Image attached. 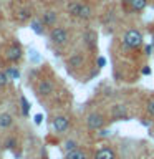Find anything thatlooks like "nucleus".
Here are the masks:
<instances>
[{"label":"nucleus","instance_id":"obj_1","mask_svg":"<svg viewBox=\"0 0 154 159\" xmlns=\"http://www.w3.org/2000/svg\"><path fill=\"white\" fill-rule=\"evenodd\" d=\"M143 33L139 32L138 28H129L126 33L123 35V45L126 48H131V50H138L143 47Z\"/></svg>","mask_w":154,"mask_h":159},{"label":"nucleus","instance_id":"obj_2","mask_svg":"<svg viewBox=\"0 0 154 159\" xmlns=\"http://www.w3.org/2000/svg\"><path fill=\"white\" fill-rule=\"evenodd\" d=\"M70 40V33L65 27H53L50 30V42L53 45H58V47H63L66 45Z\"/></svg>","mask_w":154,"mask_h":159},{"label":"nucleus","instance_id":"obj_3","mask_svg":"<svg viewBox=\"0 0 154 159\" xmlns=\"http://www.w3.org/2000/svg\"><path fill=\"white\" fill-rule=\"evenodd\" d=\"M106 119L101 113H89L86 116V128L89 131H99L101 128H104Z\"/></svg>","mask_w":154,"mask_h":159},{"label":"nucleus","instance_id":"obj_4","mask_svg":"<svg viewBox=\"0 0 154 159\" xmlns=\"http://www.w3.org/2000/svg\"><path fill=\"white\" fill-rule=\"evenodd\" d=\"M52 124H53V129L58 134H63L70 129V119L66 116H55Z\"/></svg>","mask_w":154,"mask_h":159},{"label":"nucleus","instance_id":"obj_5","mask_svg":"<svg viewBox=\"0 0 154 159\" xmlns=\"http://www.w3.org/2000/svg\"><path fill=\"white\" fill-rule=\"evenodd\" d=\"M55 91V83L52 81V80H42V81L38 83L37 86V93L40 94V96H50Z\"/></svg>","mask_w":154,"mask_h":159},{"label":"nucleus","instance_id":"obj_6","mask_svg":"<svg viewBox=\"0 0 154 159\" xmlns=\"http://www.w3.org/2000/svg\"><path fill=\"white\" fill-rule=\"evenodd\" d=\"M23 57V50L22 47H20L18 43H13L10 45L8 50H7V60H10V61H18L20 58Z\"/></svg>","mask_w":154,"mask_h":159},{"label":"nucleus","instance_id":"obj_7","mask_svg":"<svg viewBox=\"0 0 154 159\" xmlns=\"http://www.w3.org/2000/svg\"><path fill=\"white\" fill-rule=\"evenodd\" d=\"M94 159H118L116 157V152H114L113 148H99L96 152H94Z\"/></svg>","mask_w":154,"mask_h":159},{"label":"nucleus","instance_id":"obj_8","mask_svg":"<svg viewBox=\"0 0 154 159\" xmlns=\"http://www.w3.org/2000/svg\"><path fill=\"white\" fill-rule=\"evenodd\" d=\"M83 65H84L83 53H73L71 57L68 58V68H71V70H79Z\"/></svg>","mask_w":154,"mask_h":159},{"label":"nucleus","instance_id":"obj_9","mask_svg":"<svg viewBox=\"0 0 154 159\" xmlns=\"http://www.w3.org/2000/svg\"><path fill=\"white\" fill-rule=\"evenodd\" d=\"M91 17H93V8L89 7L88 3H81V2H79V5H78V12H76V18L89 20Z\"/></svg>","mask_w":154,"mask_h":159},{"label":"nucleus","instance_id":"obj_10","mask_svg":"<svg viewBox=\"0 0 154 159\" xmlns=\"http://www.w3.org/2000/svg\"><path fill=\"white\" fill-rule=\"evenodd\" d=\"M111 116H113V119H128L129 114H128V109L124 104H114L111 109Z\"/></svg>","mask_w":154,"mask_h":159},{"label":"nucleus","instance_id":"obj_11","mask_svg":"<svg viewBox=\"0 0 154 159\" xmlns=\"http://www.w3.org/2000/svg\"><path fill=\"white\" fill-rule=\"evenodd\" d=\"M42 20L47 27H53V25H57V22H58V13L55 12V10H45L43 15H42Z\"/></svg>","mask_w":154,"mask_h":159},{"label":"nucleus","instance_id":"obj_12","mask_svg":"<svg viewBox=\"0 0 154 159\" xmlns=\"http://www.w3.org/2000/svg\"><path fill=\"white\" fill-rule=\"evenodd\" d=\"M45 27H47V25L43 23V20H42V18H33L32 22H30V28H32L37 35H43Z\"/></svg>","mask_w":154,"mask_h":159},{"label":"nucleus","instance_id":"obj_13","mask_svg":"<svg viewBox=\"0 0 154 159\" xmlns=\"http://www.w3.org/2000/svg\"><path fill=\"white\" fill-rule=\"evenodd\" d=\"M12 124H13L12 114H8V113H2V114H0V128L7 129V128L12 126Z\"/></svg>","mask_w":154,"mask_h":159},{"label":"nucleus","instance_id":"obj_14","mask_svg":"<svg viewBox=\"0 0 154 159\" xmlns=\"http://www.w3.org/2000/svg\"><path fill=\"white\" fill-rule=\"evenodd\" d=\"M131 10L133 12H143L147 7V0H131Z\"/></svg>","mask_w":154,"mask_h":159},{"label":"nucleus","instance_id":"obj_15","mask_svg":"<svg viewBox=\"0 0 154 159\" xmlns=\"http://www.w3.org/2000/svg\"><path fill=\"white\" fill-rule=\"evenodd\" d=\"M65 159H86V152L76 148V149H73V151L66 152V156H65Z\"/></svg>","mask_w":154,"mask_h":159},{"label":"nucleus","instance_id":"obj_16","mask_svg":"<svg viewBox=\"0 0 154 159\" xmlns=\"http://www.w3.org/2000/svg\"><path fill=\"white\" fill-rule=\"evenodd\" d=\"M18 20L20 22H27V20H30L32 18V10H30L28 7H23V8H20L18 10Z\"/></svg>","mask_w":154,"mask_h":159},{"label":"nucleus","instance_id":"obj_17","mask_svg":"<svg viewBox=\"0 0 154 159\" xmlns=\"http://www.w3.org/2000/svg\"><path fill=\"white\" fill-rule=\"evenodd\" d=\"M5 73H7V76L10 80H18L20 78V71L15 66H8L7 70H5Z\"/></svg>","mask_w":154,"mask_h":159},{"label":"nucleus","instance_id":"obj_18","mask_svg":"<svg viewBox=\"0 0 154 159\" xmlns=\"http://www.w3.org/2000/svg\"><path fill=\"white\" fill-rule=\"evenodd\" d=\"M20 104H22V113H23V116H28V113H30V103L27 101V98H25V96L20 98Z\"/></svg>","mask_w":154,"mask_h":159},{"label":"nucleus","instance_id":"obj_19","mask_svg":"<svg viewBox=\"0 0 154 159\" xmlns=\"http://www.w3.org/2000/svg\"><path fill=\"white\" fill-rule=\"evenodd\" d=\"M63 148H65V151H66V152H70V151H73V149L78 148V143L73 141V139H68V141H65Z\"/></svg>","mask_w":154,"mask_h":159},{"label":"nucleus","instance_id":"obj_20","mask_svg":"<svg viewBox=\"0 0 154 159\" xmlns=\"http://www.w3.org/2000/svg\"><path fill=\"white\" fill-rule=\"evenodd\" d=\"M78 5H79V2H70L68 3V13L71 15V17H76V12H78Z\"/></svg>","mask_w":154,"mask_h":159},{"label":"nucleus","instance_id":"obj_21","mask_svg":"<svg viewBox=\"0 0 154 159\" xmlns=\"http://www.w3.org/2000/svg\"><path fill=\"white\" fill-rule=\"evenodd\" d=\"M146 111H147L149 116H154V96L149 98L146 101Z\"/></svg>","mask_w":154,"mask_h":159},{"label":"nucleus","instance_id":"obj_22","mask_svg":"<svg viewBox=\"0 0 154 159\" xmlns=\"http://www.w3.org/2000/svg\"><path fill=\"white\" fill-rule=\"evenodd\" d=\"M5 148H7V149H15V148H17V139H15V138H8L7 141H5Z\"/></svg>","mask_w":154,"mask_h":159},{"label":"nucleus","instance_id":"obj_23","mask_svg":"<svg viewBox=\"0 0 154 159\" xmlns=\"http://www.w3.org/2000/svg\"><path fill=\"white\" fill-rule=\"evenodd\" d=\"M8 81H10V78L7 76V73H5V71H0V88H3Z\"/></svg>","mask_w":154,"mask_h":159},{"label":"nucleus","instance_id":"obj_24","mask_svg":"<svg viewBox=\"0 0 154 159\" xmlns=\"http://www.w3.org/2000/svg\"><path fill=\"white\" fill-rule=\"evenodd\" d=\"M84 38H86V43H88V45H91V47H93V40H94V33H91V32H88L86 35H84Z\"/></svg>","mask_w":154,"mask_h":159},{"label":"nucleus","instance_id":"obj_25","mask_svg":"<svg viewBox=\"0 0 154 159\" xmlns=\"http://www.w3.org/2000/svg\"><path fill=\"white\" fill-rule=\"evenodd\" d=\"M98 133V136H101V138H106V136H109V131H108V129H99V131H96Z\"/></svg>","mask_w":154,"mask_h":159},{"label":"nucleus","instance_id":"obj_26","mask_svg":"<svg viewBox=\"0 0 154 159\" xmlns=\"http://www.w3.org/2000/svg\"><path fill=\"white\" fill-rule=\"evenodd\" d=\"M152 48H154V47H152V43H151V45H147V47L144 48V52H146V55H151V53H152Z\"/></svg>","mask_w":154,"mask_h":159},{"label":"nucleus","instance_id":"obj_27","mask_svg":"<svg viewBox=\"0 0 154 159\" xmlns=\"http://www.w3.org/2000/svg\"><path fill=\"white\" fill-rule=\"evenodd\" d=\"M42 119H43V116H42V114H37V116H35V123H37V124H40V123H42Z\"/></svg>","mask_w":154,"mask_h":159},{"label":"nucleus","instance_id":"obj_28","mask_svg":"<svg viewBox=\"0 0 154 159\" xmlns=\"http://www.w3.org/2000/svg\"><path fill=\"white\" fill-rule=\"evenodd\" d=\"M143 75H151V68L144 66V68H143Z\"/></svg>","mask_w":154,"mask_h":159},{"label":"nucleus","instance_id":"obj_29","mask_svg":"<svg viewBox=\"0 0 154 159\" xmlns=\"http://www.w3.org/2000/svg\"><path fill=\"white\" fill-rule=\"evenodd\" d=\"M98 63H99V65H101V66H103V65H104V58H99V60H98Z\"/></svg>","mask_w":154,"mask_h":159},{"label":"nucleus","instance_id":"obj_30","mask_svg":"<svg viewBox=\"0 0 154 159\" xmlns=\"http://www.w3.org/2000/svg\"><path fill=\"white\" fill-rule=\"evenodd\" d=\"M124 2H126V3H131V0H124Z\"/></svg>","mask_w":154,"mask_h":159},{"label":"nucleus","instance_id":"obj_31","mask_svg":"<svg viewBox=\"0 0 154 159\" xmlns=\"http://www.w3.org/2000/svg\"><path fill=\"white\" fill-rule=\"evenodd\" d=\"M152 47H154V37H152Z\"/></svg>","mask_w":154,"mask_h":159},{"label":"nucleus","instance_id":"obj_32","mask_svg":"<svg viewBox=\"0 0 154 159\" xmlns=\"http://www.w3.org/2000/svg\"><path fill=\"white\" fill-rule=\"evenodd\" d=\"M37 2H42V0H37Z\"/></svg>","mask_w":154,"mask_h":159}]
</instances>
